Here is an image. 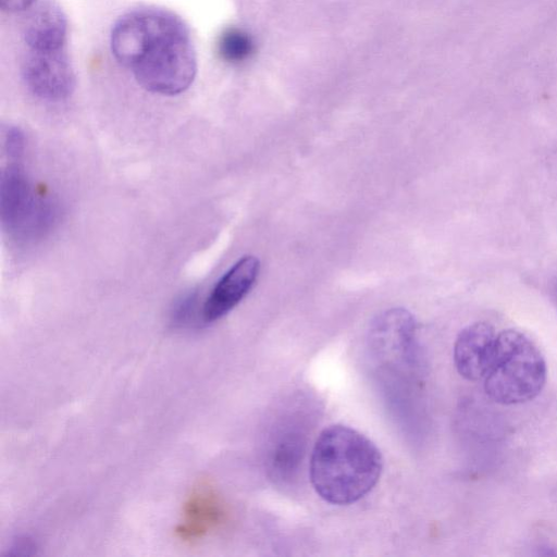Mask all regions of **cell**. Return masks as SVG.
Here are the masks:
<instances>
[{
  "label": "cell",
  "mask_w": 557,
  "mask_h": 557,
  "mask_svg": "<svg viewBox=\"0 0 557 557\" xmlns=\"http://www.w3.org/2000/svg\"><path fill=\"white\" fill-rule=\"evenodd\" d=\"M198 294L196 292H187L181 295L171 309V321L177 326L189 324L197 313Z\"/></svg>",
  "instance_id": "cell-13"
},
{
  "label": "cell",
  "mask_w": 557,
  "mask_h": 557,
  "mask_svg": "<svg viewBox=\"0 0 557 557\" xmlns=\"http://www.w3.org/2000/svg\"><path fill=\"white\" fill-rule=\"evenodd\" d=\"M0 212L4 232L21 243H35L58 225L61 207L55 198L35 193L21 165L10 164L1 174Z\"/></svg>",
  "instance_id": "cell-4"
},
{
  "label": "cell",
  "mask_w": 557,
  "mask_h": 557,
  "mask_svg": "<svg viewBox=\"0 0 557 557\" xmlns=\"http://www.w3.org/2000/svg\"><path fill=\"white\" fill-rule=\"evenodd\" d=\"M382 469V455L374 443L344 424L321 431L309 461L312 487L333 505H349L364 497L380 480Z\"/></svg>",
  "instance_id": "cell-2"
},
{
  "label": "cell",
  "mask_w": 557,
  "mask_h": 557,
  "mask_svg": "<svg viewBox=\"0 0 557 557\" xmlns=\"http://www.w3.org/2000/svg\"><path fill=\"white\" fill-rule=\"evenodd\" d=\"M255 50L251 36L239 28H227L219 37L216 51L228 63H240L250 58Z\"/></svg>",
  "instance_id": "cell-12"
},
{
  "label": "cell",
  "mask_w": 557,
  "mask_h": 557,
  "mask_svg": "<svg viewBox=\"0 0 557 557\" xmlns=\"http://www.w3.org/2000/svg\"><path fill=\"white\" fill-rule=\"evenodd\" d=\"M111 50L146 90L164 96L184 92L197 72L190 34L174 13L140 8L122 15L111 30Z\"/></svg>",
  "instance_id": "cell-1"
},
{
  "label": "cell",
  "mask_w": 557,
  "mask_h": 557,
  "mask_svg": "<svg viewBox=\"0 0 557 557\" xmlns=\"http://www.w3.org/2000/svg\"><path fill=\"white\" fill-rule=\"evenodd\" d=\"M4 148L11 159H18L25 150V135L16 126H10L4 133Z\"/></svg>",
  "instance_id": "cell-14"
},
{
  "label": "cell",
  "mask_w": 557,
  "mask_h": 557,
  "mask_svg": "<svg viewBox=\"0 0 557 557\" xmlns=\"http://www.w3.org/2000/svg\"><path fill=\"white\" fill-rule=\"evenodd\" d=\"M547 379L545 358L536 344L518 330L498 332L493 362L484 377V392L499 405L534 399Z\"/></svg>",
  "instance_id": "cell-3"
},
{
  "label": "cell",
  "mask_w": 557,
  "mask_h": 557,
  "mask_svg": "<svg viewBox=\"0 0 557 557\" xmlns=\"http://www.w3.org/2000/svg\"><path fill=\"white\" fill-rule=\"evenodd\" d=\"M498 333L487 322H475L460 331L454 344V364L465 380H484L494 359Z\"/></svg>",
  "instance_id": "cell-9"
},
{
  "label": "cell",
  "mask_w": 557,
  "mask_h": 557,
  "mask_svg": "<svg viewBox=\"0 0 557 557\" xmlns=\"http://www.w3.org/2000/svg\"><path fill=\"white\" fill-rule=\"evenodd\" d=\"M224 520L221 498L209 482L201 480L191 487L184 502L175 535L181 542L194 545L216 531Z\"/></svg>",
  "instance_id": "cell-7"
},
{
  "label": "cell",
  "mask_w": 557,
  "mask_h": 557,
  "mask_svg": "<svg viewBox=\"0 0 557 557\" xmlns=\"http://www.w3.org/2000/svg\"><path fill=\"white\" fill-rule=\"evenodd\" d=\"M22 71L28 89L44 100H64L74 90V71L63 48L49 51L30 50Z\"/></svg>",
  "instance_id": "cell-5"
},
{
  "label": "cell",
  "mask_w": 557,
  "mask_h": 557,
  "mask_svg": "<svg viewBox=\"0 0 557 557\" xmlns=\"http://www.w3.org/2000/svg\"><path fill=\"white\" fill-rule=\"evenodd\" d=\"M65 37V15L57 4L46 1L32 10L24 27V38L30 50L62 49Z\"/></svg>",
  "instance_id": "cell-10"
},
{
  "label": "cell",
  "mask_w": 557,
  "mask_h": 557,
  "mask_svg": "<svg viewBox=\"0 0 557 557\" xmlns=\"http://www.w3.org/2000/svg\"><path fill=\"white\" fill-rule=\"evenodd\" d=\"M305 449L304 435L287 431L276 438L270 451V470L280 480L290 479L298 471Z\"/></svg>",
  "instance_id": "cell-11"
},
{
  "label": "cell",
  "mask_w": 557,
  "mask_h": 557,
  "mask_svg": "<svg viewBox=\"0 0 557 557\" xmlns=\"http://www.w3.org/2000/svg\"><path fill=\"white\" fill-rule=\"evenodd\" d=\"M36 0H1V8L7 12H21L30 8Z\"/></svg>",
  "instance_id": "cell-15"
},
{
  "label": "cell",
  "mask_w": 557,
  "mask_h": 557,
  "mask_svg": "<svg viewBox=\"0 0 557 557\" xmlns=\"http://www.w3.org/2000/svg\"><path fill=\"white\" fill-rule=\"evenodd\" d=\"M416 322L409 311L393 308L382 312L370 329L371 349L380 357L411 367L417 360Z\"/></svg>",
  "instance_id": "cell-6"
},
{
  "label": "cell",
  "mask_w": 557,
  "mask_h": 557,
  "mask_svg": "<svg viewBox=\"0 0 557 557\" xmlns=\"http://www.w3.org/2000/svg\"><path fill=\"white\" fill-rule=\"evenodd\" d=\"M259 260L244 256L214 284L201 307V319L212 323L232 311L250 292L259 273Z\"/></svg>",
  "instance_id": "cell-8"
}]
</instances>
